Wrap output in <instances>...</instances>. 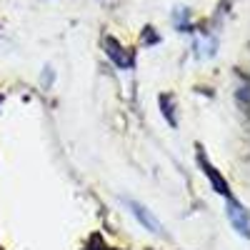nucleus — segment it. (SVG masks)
I'll use <instances>...</instances> for the list:
<instances>
[{
    "instance_id": "f257e3e1",
    "label": "nucleus",
    "mask_w": 250,
    "mask_h": 250,
    "mask_svg": "<svg viewBox=\"0 0 250 250\" xmlns=\"http://www.w3.org/2000/svg\"><path fill=\"white\" fill-rule=\"evenodd\" d=\"M130 208H133V210H135V215H138V218H140L145 225H148L153 233H160V230H163V225H160L158 220H153V215H150L148 210H145V208H140V205H135V203H133Z\"/></svg>"
},
{
    "instance_id": "f03ea898",
    "label": "nucleus",
    "mask_w": 250,
    "mask_h": 250,
    "mask_svg": "<svg viewBox=\"0 0 250 250\" xmlns=\"http://www.w3.org/2000/svg\"><path fill=\"white\" fill-rule=\"evenodd\" d=\"M230 215H233V223H235L238 230L248 233V215H245V213L238 215V205H233V203H230Z\"/></svg>"
}]
</instances>
